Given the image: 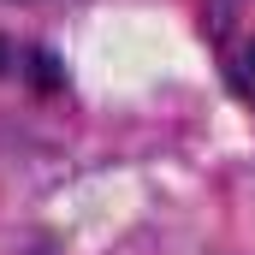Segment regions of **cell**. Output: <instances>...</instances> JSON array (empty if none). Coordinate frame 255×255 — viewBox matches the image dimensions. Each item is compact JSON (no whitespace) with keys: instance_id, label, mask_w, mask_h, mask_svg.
Segmentation results:
<instances>
[{"instance_id":"6da1fadb","label":"cell","mask_w":255,"mask_h":255,"mask_svg":"<svg viewBox=\"0 0 255 255\" xmlns=\"http://www.w3.org/2000/svg\"><path fill=\"white\" fill-rule=\"evenodd\" d=\"M208 36L238 95L255 101V0H208Z\"/></svg>"}]
</instances>
